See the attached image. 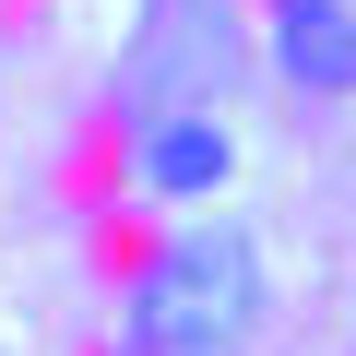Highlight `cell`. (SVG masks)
<instances>
[{
    "mask_svg": "<svg viewBox=\"0 0 356 356\" xmlns=\"http://www.w3.org/2000/svg\"><path fill=\"white\" fill-rule=\"evenodd\" d=\"M273 72L309 95L356 83V0H273Z\"/></svg>",
    "mask_w": 356,
    "mask_h": 356,
    "instance_id": "obj_2",
    "label": "cell"
},
{
    "mask_svg": "<svg viewBox=\"0 0 356 356\" xmlns=\"http://www.w3.org/2000/svg\"><path fill=\"white\" fill-rule=\"evenodd\" d=\"M261 321V250L238 226H178L131 285V356H238Z\"/></svg>",
    "mask_w": 356,
    "mask_h": 356,
    "instance_id": "obj_1",
    "label": "cell"
},
{
    "mask_svg": "<svg viewBox=\"0 0 356 356\" xmlns=\"http://www.w3.org/2000/svg\"><path fill=\"white\" fill-rule=\"evenodd\" d=\"M131 166H143L154 202H202V191H226L238 143H226V119H154V131L131 143Z\"/></svg>",
    "mask_w": 356,
    "mask_h": 356,
    "instance_id": "obj_3",
    "label": "cell"
}]
</instances>
